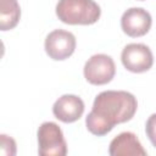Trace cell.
I'll list each match as a JSON object with an SVG mask.
<instances>
[{"label":"cell","mask_w":156,"mask_h":156,"mask_svg":"<svg viewBox=\"0 0 156 156\" xmlns=\"http://www.w3.org/2000/svg\"><path fill=\"white\" fill-rule=\"evenodd\" d=\"M138 108L135 96L124 90H105L96 95L93 108L85 118L87 129L96 135L104 136L116 124L130 121Z\"/></svg>","instance_id":"1"},{"label":"cell","mask_w":156,"mask_h":156,"mask_svg":"<svg viewBox=\"0 0 156 156\" xmlns=\"http://www.w3.org/2000/svg\"><path fill=\"white\" fill-rule=\"evenodd\" d=\"M100 15V6L94 0H58L56 5V16L66 24H94Z\"/></svg>","instance_id":"2"},{"label":"cell","mask_w":156,"mask_h":156,"mask_svg":"<svg viewBox=\"0 0 156 156\" xmlns=\"http://www.w3.org/2000/svg\"><path fill=\"white\" fill-rule=\"evenodd\" d=\"M38 154L40 156H65L67 144L63 133L55 122H44L37 132Z\"/></svg>","instance_id":"3"},{"label":"cell","mask_w":156,"mask_h":156,"mask_svg":"<svg viewBox=\"0 0 156 156\" xmlns=\"http://www.w3.org/2000/svg\"><path fill=\"white\" fill-rule=\"evenodd\" d=\"M84 78L93 85H104L112 80L116 74V66L111 56L106 54L93 55L84 65Z\"/></svg>","instance_id":"4"},{"label":"cell","mask_w":156,"mask_h":156,"mask_svg":"<svg viewBox=\"0 0 156 156\" xmlns=\"http://www.w3.org/2000/svg\"><path fill=\"white\" fill-rule=\"evenodd\" d=\"M121 61L127 71L133 73H143L152 67L154 55L150 48L145 44L130 43L123 48Z\"/></svg>","instance_id":"5"},{"label":"cell","mask_w":156,"mask_h":156,"mask_svg":"<svg viewBox=\"0 0 156 156\" xmlns=\"http://www.w3.org/2000/svg\"><path fill=\"white\" fill-rule=\"evenodd\" d=\"M76 37L65 29H55L50 32L44 43L45 52L55 61H63L72 56L76 50Z\"/></svg>","instance_id":"6"},{"label":"cell","mask_w":156,"mask_h":156,"mask_svg":"<svg viewBox=\"0 0 156 156\" xmlns=\"http://www.w3.org/2000/svg\"><path fill=\"white\" fill-rule=\"evenodd\" d=\"M152 24L151 15L143 7H130L121 17L122 30L132 38L145 35Z\"/></svg>","instance_id":"7"},{"label":"cell","mask_w":156,"mask_h":156,"mask_svg":"<svg viewBox=\"0 0 156 156\" xmlns=\"http://www.w3.org/2000/svg\"><path fill=\"white\" fill-rule=\"evenodd\" d=\"M83 112H84L83 100L73 94H65L60 96L52 106L54 116L63 123H73L78 121L82 117Z\"/></svg>","instance_id":"8"},{"label":"cell","mask_w":156,"mask_h":156,"mask_svg":"<svg viewBox=\"0 0 156 156\" xmlns=\"http://www.w3.org/2000/svg\"><path fill=\"white\" fill-rule=\"evenodd\" d=\"M108 154L111 156H145L146 150L134 133L122 132L111 140Z\"/></svg>","instance_id":"9"},{"label":"cell","mask_w":156,"mask_h":156,"mask_svg":"<svg viewBox=\"0 0 156 156\" xmlns=\"http://www.w3.org/2000/svg\"><path fill=\"white\" fill-rule=\"evenodd\" d=\"M21 18V7L17 0H0V29H13Z\"/></svg>","instance_id":"10"},{"label":"cell","mask_w":156,"mask_h":156,"mask_svg":"<svg viewBox=\"0 0 156 156\" xmlns=\"http://www.w3.org/2000/svg\"><path fill=\"white\" fill-rule=\"evenodd\" d=\"M0 152L1 155H10V156L16 155V141L11 136L6 134H1L0 135Z\"/></svg>","instance_id":"11"},{"label":"cell","mask_w":156,"mask_h":156,"mask_svg":"<svg viewBox=\"0 0 156 156\" xmlns=\"http://www.w3.org/2000/svg\"><path fill=\"white\" fill-rule=\"evenodd\" d=\"M145 132L151 144L156 147V113H152L147 118L146 124H145Z\"/></svg>","instance_id":"12"}]
</instances>
